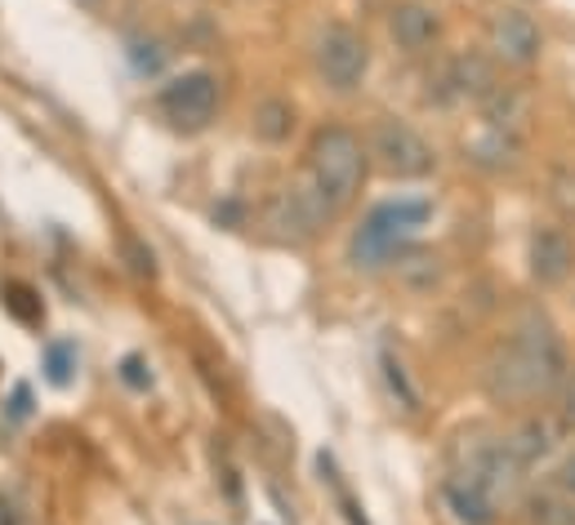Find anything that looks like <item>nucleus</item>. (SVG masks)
<instances>
[{"label": "nucleus", "mask_w": 575, "mask_h": 525, "mask_svg": "<svg viewBox=\"0 0 575 525\" xmlns=\"http://www.w3.org/2000/svg\"><path fill=\"white\" fill-rule=\"evenodd\" d=\"M388 32H392V41H397L406 54H424V49L438 45L442 19H438L429 5H397L392 19H388Z\"/></svg>", "instance_id": "ddd939ff"}, {"label": "nucleus", "mask_w": 575, "mask_h": 525, "mask_svg": "<svg viewBox=\"0 0 575 525\" xmlns=\"http://www.w3.org/2000/svg\"><path fill=\"white\" fill-rule=\"evenodd\" d=\"M562 485H566V490H575V459L562 468Z\"/></svg>", "instance_id": "393cba45"}, {"label": "nucleus", "mask_w": 575, "mask_h": 525, "mask_svg": "<svg viewBox=\"0 0 575 525\" xmlns=\"http://www.w3.org/2000/svg\"><path fill=\"white\" fill-rule=\"evenodd\" d=\"M482 108H486V125H490V130H505V134H518L522 121H527V112H531L527 94L513 90V85H496V90L486 94Z\"/></svg>", "instance_id": "4468645a"}, {"label": "nucleus", "mask_w": 575, "mask_h": 525, "mask_svg": "<svg viewBox=\"0 0 575 525\" xmlns=\"http://www.w3.org/2000/svg\"><path fill=\"white\" fill-rule=\"evenodd\" d=\"M566 375L571 366H566V343L557 325L544 312H527L509 329V338L490 353L482 370V388L496 405H531L557 392Z\"/></svg>", "instance_id": "f257e3e1"}, {"label": "nucleus", "mask_w": 575, "mask_h": 525, "mask_svg": "<svg viewBox=\"0 0 575 525\" xmlns=\"http://www.w3.org/2000/svg\"><path fill=\"white\" fill-rule=\"evenodd\" d=\"M290 130H295V108H290L286 99H264V103L255 108V134H259L264 143H286Z\"/></svg>", "instance_id": "a211bd4d"}, {"label": "nucleus", "mask_w": 575, "mask_h": 525, "mask_svg": "<svg viewBox=\"0 0 575 525\" xmlns=\"http://www.w3.org/2000/svg\"><path fill=\"white\" fill-rule=\"evenodd\" d=\"M433 219V201L424 197H397V201H384L375 205L362 227L353 232V245H349V258L357 262V268L375 272V268H388V262H397L410 241H416V232Z\"/></svg>", "instance_id": "f03ea898"}, {"label": "nucleus", "mask_w": 575, "mask_h": 525, "mask_svg": "<svg viewBox=\"0 0 575 525\" xmlns=\"http://www.w3.org/2000/svg\"><path fill=\"white\" fill-rule=\"evenodd\" d=\"M27 401H32V392H27V388H14V401H10V418H27V414H32V405H27Z\"/></svg>", "instance_id": "5701e85b"}, {"label": "nucleus", "mask_w": 575, "mask_h": 525, "mask_svg": "<svg viewBox=\"0 0 575 525\" xmlns=\"http://www.w3.org/2000/svg\"><path fill=\"white\" fill-rule=\"evenodd\" d=\"M312 67H317V76L325 85H331V90L349 94V90H357V85L366 80V71H371V45L353 27L331 23V27L317 36V45H312Z\"/></svg>", "instance_id": "39448f33"}, {"label": "nucleus", "mask_w": 575, "mask_h": 525, "mask_svg": "<svg viewBox=\"0 0 575 525\" xmlns=\"http://www.w3.org/2000/svg\"><path fill=\"white\" fill-rule=\"evenodd\" d=\"M45 379L54 388H67L71 383V347L67 343H54L49 353H45Z\"/></svg>", "instance_id": "aec40b11"}, {"label": "nucleus", "mask_w": 575, "mask_h": 525, "mask_svg": "<svg viewBox=\"0 0 575 525\" xmlns=\"http://www.w3.org/2000/svg\"><path fill=\"white\" fill-rule=\"evenodd\" d=\"M509 446H513V455H518L527 468H535V463L557 446V423H553V418H527L518 432H509Z\"/></svg>", "instance_id": "2eb2a0df"}, {"label": "nucleus", "mask_w": 575, "mask_h": 525, "mask_svg": "<svg viewBox=\"0 0 575 525\" xmlns=\"http://www.w3.org/2000/svg\"><path fill=\"white\" fill-rule=\"evenodd\" d=\"M468 152H473V160H477V165L505 169V165H518V152H522V143H518V134H505V130H486V138H477Z\"/></svg>", "instance_id": "f3484780"}, {"label": "nucleus", "mask_w": 575, "mask_h": 525, "mask_svg": "<svg viewBox=\"0 0 575 525\" xmlns=\"http://www.w3.org/2000/svg\"><path fill=\"white\" fill-rule=\"evenodd\" d=\"M575 272V245L562 227H540L531 236V277L540 286H562Z\"/></svg>", "instance_id": "9b49d317"}, {"label": "nucleus", "mask_w": 575, "mask_h": 525, "mask_svg": "<svg viewBox=\"0 0 575 525\" xmlns=\"http://www.w3.org/2000/svg\"><path fill=\"white\" fill-rule=\"evenodd\" d=\"M366 152L375 156V165L388 174V179H429V174L438 169L433 143L420 130H410L406 121H397V116L375 121Z\"/></svg>", "instance_id": "20e7f679"}, {"label": "nucleus", "mask_w": 575, "mask_h": 525, "mask_svg": "<svg viewBox=\"0 0 575 525\" xmlns=\"http://www.w3.org/2000/svg\"><path fill=\"white\" fill-rule=\"evenodd\" d=\"M384 379H388V392L397 396V405H406V410H420V392H416V383H410L406 366H401L397 357H388V353H384Z\"/></svg>", "instance_id": "6ab92c4d"}, {"label": "nucleus", "mask_w": 575, "mask_h": 525, "mask_svg": "<svg viewBox=\"0 0 575 525\" xmlns=\"http://www.w3.org/2000/svg\"><path fill=\"white\" fill-rule=\"evenodd\" d=\"M455 472L468 477L473 485H482L500 507H505L509 499H518V490H522V481H527V463L513 455L509 436H505V442H473V446L464 450V463H460Z\"/></svg>", "instance_id": "423d86ee"}, {"label": "nucleus", "mask_w": 575, "mask_h": 525, "mask_svg": "<svg viewBox=\"0 0 575 525\" xmlns=\"http://www.w3.org/2000/svg\"><path fill=\"white\" fill-rule=\"evenodd\" d=\"M496 67H490V58H482V54H455V58H446V67L438 71V80H433V99L438 103H486V94L496 90Z\"/></svg>", "instance_id": "1a4fd4ad"}, {"label": "nucleus", "mask_w": 575, "mask_h": 525, "mask_svg": "<svg viewBox=\"0 0 575 525\" xmlns=\"http://www.w3.org/2000/svg\"><path fill=\"white\" fill-rule=\"evenodd\" d=\"M121 249H125V258H130V268L139 272V277H156V258H152V249L134 236V232H125L121 236Z\"/></svg>", "instance_id": "412c9836"}, {"label": "nucleus", "mask_w": 575, "mask_h": 525, "mask_svg": "<svg viewBox=\"0 0 575 525\" xmlns=\"http://www.w3.org/2000/svg\"><path fill=\"white\" fill-rule=\"evenodd\" d=\"M522 512H527V525H575V499L553 494V490L531 494L522 503Z\"/></svg>", "instance_id": "dca6fc26"}, {"label": "nucleus", "mask_w": 575, "mask_h": 525, "mask_svg": "<svg viewBox=\"0 0 575 525\" xmlns=\"http://www.w3.org/2000/svg\"><path fill=\"white\" fill-rule=\"evenodd\" d=\"M486 45L509 67H531L540 58V49H544V36H540L531 14L500 10V14H490V23H486Z\"/></svg>", "instance_id": "9d476101"}, {"label": "nucleus", "mask_w": 575, "mask_h": 525, "mask_svg": "<svg viewBox=\"0 0 575 525\" xmlns=\"http://www.w3.org/2000/svg\"><path fill=\"white\" fill-rule=\"evenodd\" d=\"M156 108L175 130H206L219 112V80L210 71H184L170 85H161Z\"/></svg>", "instance_id": "0eeeda50"}, {"label": "nucleus", "mask_w": 575, "mask_h": 525, "mask_svg": "<svg viewBox=\"0 0 575 525\" xmlns=\"http://www.w3.org/2000/svg\"><path fill=\"white\" fill-rule=\"evenodd\" d=\"M562 418H566V423H575V383L566 388V410H562Z\"/></svg>", "instance_id": "b1692460"}, {"label": "nucleus", "mask_w": 575, "mask_h": 525, "mask_svg": "<svg viewBox=\"0 0 575 525\" xmlns=\"http://www.w3.org/2000/svg\"><path fill=\"white\" fill-rule=\"evenodd\" d=\"M366 147L353 130L344 125H325L317 138H312V152H308V183L335 205V214H344L357 192H362V179H366Z\"/></svg>", "instance_id": "7ed1b4c3"}, {"label": "nucleus", "mask_w": 575, "mask_h": 525, "mask_svg": "<svg viewBox=\"0 0 575 525\" xmlns=\"http://www.w3.org/2000/svg\"><path fill=\"white\" fill-rule=\"evenodd\" d=\"M442 503H446V512H451L460 525H496L500 512H505L482 485H473V481L460 477V472H451V477L442 481Z\"/></svg>", "instance_id": "f8f14e48"}, {"label": "nucleus", "mask_w": 575, "mask_h": 525, "mask_svg": "<svg viewBox=\"0 0 575 525\" xmlns=\"http://www.w3.org/2000/svg\"><path fill=\"white\" fill-rule=\"evenodd\" d=\"M340 214H335V205L325 201L308 179L303 183H295V188H286V192H277V201L268 205V227L281 236V241H312L325 223H335Z\"/></svg>", "instance_id": "6e6552de"}, {"label": "nucleus", "mask_w": 575, "mask_h": 525, "mask_svg": "<svg viewBox=\"0 0 575 525\" xmlns=\"http://www.w3.org/2000/svg\"><path fill=\"white\" fill-rule=\"evenodd\" d=\"M121 379H125L130 388H139V392H143V388H152V375H147L143 357H125V361H121Z\"/></svg>", "instance_id": "4be33fe9"}]
</instances>
